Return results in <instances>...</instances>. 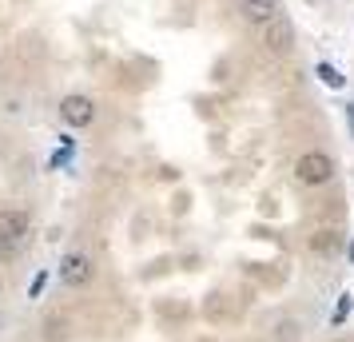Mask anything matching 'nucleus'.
<instances>
[{
	"instance_id": "f257e3e1",
	"label": "nucleus",
	"mask_w": 354,
	"mask_h": 342,
	"mask_svg": "<svg viewBox=\"0 0 354 342\" xmlns=\"http://www.w3.org/2000/svg\"><path fill=\"white\" fill-rule=\"evenodd\" d=\"M295 175H299V183H306V187H322V183L335 180V160H330L326 151H306V155H299V163H295Z\"/></svg>"
},
{
	"instance_id": "f03ea898",
	"label": "nucleus",
	"mask_w": 354,
	"mask_h": 342,
	"mask_svg": "<svg viewBox=\"0 0 354 342\" xmlns=\"http://www.w3.org/2000/svg\"><path fill=\"white\" fill-rule=\"evenodd\" d=\"M92 278H96V263H92V255H84V251L64 255V263H60V283H64V287H88Z\"/></svg>"
},
{
	"instance_id": "7ed1b4c3",
	"label": "nucleus",
	"mask_w": 354,
	"mask_h": 342,
	"mask_svg": "<svg viewBox=\"0 0 354 342\" xmlns=\"http://www.w3.org/2000/svg\"><path fill=\"white\" fill-rule=\"evenodd\" d=\"M60 120H64L68 128H88V124L96 120V99L80 96V92L64 96V99H60Z\"/></svg>"
},
{
	"instance_id": "20e7f679",
	"label": "nucleus",
	"mask_w": 354,
	"mask_h": 342,
	"mask_svg": "<svg viewBox=\"0 0 354 342\" xmlns=\"http://www.w3.org/2000/svg\"><path fill=\"white\" fill-rule=\"evenodd\" d=\"M259 36H263V44H267L271 52H279V56L295 48V28H290L283 17H274V20H267V24H259Z\"/></svg>"
},
{
	"instance_id": "39448f33",
	"label": "nucleus",
	"mask_w": 354,
	"mask_h": 342,
	"mask_svg": "<svg viewBox=\"0 0 354 342\" xmlns=\"http://www.w3.org/2000/svg\"><path fill=\"white\" fill-rule=\"evenodd\" d=\"M28 227H32L28 211H20V207H4V211H0V239L20 243V239L28 235Z\"/></svg>"
},
{
	"instance_id": "423d86ee",
	"label": "nucleus",
	"mask_w": 354,
	"mask_h": 342,
	"mask_svg": "<svg viewBox=\"0 0 354 342\" xmlns=\"http://www.w3.org/2000/svg\"><path fill=\"white\" fill-rule=\"evenodd\" d=\"M243 17L251 24H267V20L279 17V4L274 0H243Z\"/></svg>"
},
{
	"instance_id": "0eeeda50",
	"label": "nucleus",
	"mask_w": 354,
	"mask_h": 342,
	"mask_svg": "<svg viewBox=\"0 0 354 342\" xmlns=\"http://www.w3.org/2000/svg\"><path fill=\"white\" fill-rule=\"evenodd\" d=\"M315 72H319V80L326 84V88H342V84H346L342 76H338V68H335V64H326V60H322V64L315 68Z\"/></svg>"
},
{
	"instance_id": "6e6552de",
	"label": "nucleus",
	"mask_w": 354,
	"mask_h": 342,
	"mask_svg": "<svg viewBox=\"0 0 354 342\" xmlns=\"http://www.w3.org/2000/svg\"><path fill=\"white\" fill-rule=\"evenodd\" d=\"M351 314V294H342V303H338V310H335V323H342Z\"/></svg>"
},
{
	"instance_id": "1a4fd4ad",
	"label": "nucleus",
	"mask_w": 354,
	"mask_h": 342,
	"mask_svg": "<svg viewBox=\"0 0 354 342\" xmlns=\"http://www.w3.org/2000/svg\"><path fill=\"white\" fill-rule=\"evenodd\" d=\"M17 255V243H8V239H0V263H8Z\"/></svg>"
},
{
	"instance_id": "9d476101",
	"label": "nucleus",
	"mask_w": 354,
	"mask_h": 342,
	"mask_svg": "<svg viewBox=\"0 0 354 342\" xmlns=\"http://www.w3.org/2000/svg\"><path fill=\"white\" fill-rule=\"evenodd\" d=\"M310 247H315V251H330L335 239H330V235H322V239H310Z\"/></svg>"
},
{
	"instance_id": "9b49d317",
	"label": "nucleus",
	"mask_w": 354,
	"mask_h": 342,
	"mask_svg": "<svg viewBox=\"0 0 354 342\" xmlns=\"http://www.w3.org/2000/svg\"><path fill=\"white\" fill-rule=\"evenodd\" d=\"M351 263H354V243H351Z\"/></svg>"
},
{
	"instance_id": "f8f14e48",
	"label": "nucleus",
	"mask_w": 354,
	"mask_h": 342,
	"mask_svg": "<svg viewBox=\"0 0 354 342\" xmlns=\"http://www.w3.org/2000/svg\"><path fill=\"white\" fill-rule=\"evenodd\" d=\"M0 287H4V283H0Z\"/></svg>"
}]
</instances>
